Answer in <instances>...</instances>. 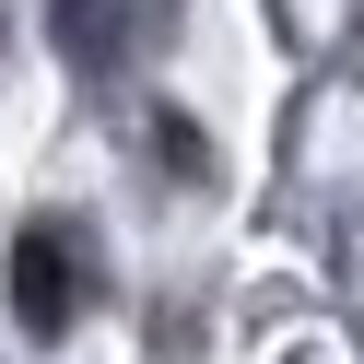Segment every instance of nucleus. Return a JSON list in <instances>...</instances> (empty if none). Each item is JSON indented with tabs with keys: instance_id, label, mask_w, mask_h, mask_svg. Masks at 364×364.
I'll list each match as a JSON object with an SVG mask.
<instances>
[{
	"instance_id": "2",
	"label": "nucleus",
	"mask_w": 364,
	"mask_h": 364,
	"mask_svg": "<svg viewBox=\"0 0 364 364\" xmlns=\"http://www.w3.org/2000/svg\"><path fill=\"white\" fill-rule=\"evenodd\" d=\"M48 36H59V59H71V71H118L129 59V0H48Z\"/></svg>"
},
{
	"instance_id": "1",
	"label": "nucleus",
	"mask_w": 364,
	"mask_h": 364,
	"mask_svg": "<svg viewBox=\"0 0 364 364\" xmlns=\"http://www.w3.org/2000/svg\"><path fill=\"white\" fill-rule=\"evenodd\" d=\"M82 306H95V235L71 212H36L12 235V329L24 341H71Z\"/></svg>"
}]
</instances>
